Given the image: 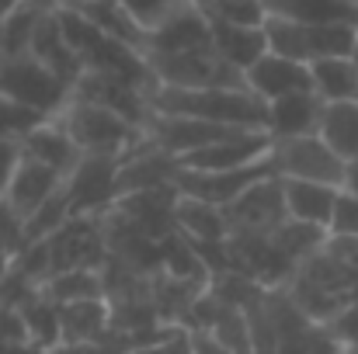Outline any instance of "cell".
I'll return each mask as SVG.
<instances>
[{
    "mask_svg": "<svg viewBox=\"0 0 358 354\" xmlns=\"http://www.w3.org/2000/svg\"><path fill=\"white\" fill-rule=\"evenodd\" d=\"M0 344H31L21 309H17L10 299H3V295H0ZM31 348H35V344H31Z\"/></svg>",
    "mask_w": 358,
    "mask_h": 354,
    "instance_id": "cell-29",
    "label": "cell"
},
{
    "mask_svg": "<svg viewBox=\"0 0 358 354\" xmlns=\"http://www.w3.org/2000/svg\"><path fill=\"white\" fill-rule=\"evenodd\" d=\"M341 191H352V195H358V156L345 163V184H341Z\"/></svg>",
    "mask_w": 358,
    "mask_h": 354,
    "instance_id": "cell-36",
    "label": "cell"
},
{
    "mask_svg": "<svg viewBox=\"0 0 358 354\" xmlns=\"http://www.w3.org/2000/svg\"><path fill=\"white\" fill-rule=\"evenodd\" d=\"M324 101L317 91H299L278 101H268V132L271 139H292V135H313L320 128Z\"/></svg>",
    "mask_w": 358,
    "mask_h": 354,
    "instance_id": "cell-13",
    "label": "cell"
},
{
    "mask_svg": "<svg viewBox=\"0 0 358 354\" xmlns=\"http://www.w3.org/2000/svg\"><path fill=\"white\" fill-rule=\"evenodd\" d=\"M313 91L320 101H358V66L352 56H331V59H313Z\"/></svg>",
    "mask_w": 358,
    "mask_h": 354,
    "instance_id": "cell-19",
    "label": "cell"
},
{
    "mask_svg": "<svg viewBox=\"0 0 358 354\" xmlns=\"http://www.w3.org/2000/svg\"><path fill=\"white\" fill-rule=\"evenodd\" d=\"M28 243H31L28 239V219L10 202L0 198V257L17 260L28 250Z\"/></svg>",
    "mask_w": 358,
    "mask_h": 354,
    "instance_id": "cell-27",
    "label": "cell"
},
{
    "mask_svg": "<svg viewBox=\"0 0 358 354\" xmlns=\"http://www.w3.org/2000/svg\"><path fill=\"white\" fill-rule=\"evenodd\" d=\"M317 135L341 156L355 160L358 156V101H324V115Z\"/></svg>",
    "mask_w": 358,
    "mask_h": 354,
    "instance_id": "cell-20",
    "label": "cell"
},
{
    "mask_svg": "<svg viewBox=\"0 0 358 354\" xmlns=\"http://www.w3.org/2000/svg\"><path fill=\"white\" fill-rule=\"evenodd\" d=\"M327 327L334 330V337H338L345 348H358V295L338 313V320L327 323Z\"/></svg>",
    "mask_w": 358,
    "mask_h": 354,
    "instance_id": "cell-32",
    "label": "cell"
},
{
    "mask_svg": "<svg viewBox=\"0 0 358 354\" xmlns=\"http://www.w3.org/2000/svg\"><path fill=\"white\" fill-rule=\"evenodd\" d=\"M129 354H171V351H167V344L160 341V344H143V348H132Z\"/></svg>",
    "mask_w": 358,
    "mask_h": 354,
    "instance_id": "cell-37",
    "label": "cell"
},
{
    "mask_svg": "<svg viewBox=\"0 0 358 354\" xmlns=\"http://www.w3.org/2000/svg\"><path fill=\"white\" fill-rule=\"evenodd\" d=\"M45 10L31 7V3H14L10 10L0 14V56H24L31 49V35L38 28Z\"/></svg>",
    "mask_w": 358,
    "mask_h": 354,
    "instance_id": "cell-24",
    "label": "cell"
},
{
    "mask_svg": "<svg viewBox=\"0 0 358 354\" xmlns=\"http://www.w3.org/2000/svg\"><path fill=\"white\" fill-rule=\"evenodd\" d=\"M42 295L52 299L56 306L70 302H87V299H105V278L101 267H77V271H59L42 285Z\"/></svg>",
    "mask_w": 358,
    "mask_h": 354,
    "instance_id": "cell-21",
    "label": "cell"
},
{
    "mask_svg": "<svg viewBox=\"0 0 358 354\" xmlns=\"http://www.w3.org/2000/svg\"><path fill=\"white\" fill-rule=\"evenodd\" d=\"M209 45H213V21L195 0H188L167 21L150 28L146 52H192V49H209Z\"/></svg>",
    "mask_w": 358,
    "mask_h": 354,
    "instance_id": "cell-9",
    "label": "cell"
},
{
    "mask_svg": "<svg viewBox=\"0 0 358 354\" xmlns=\"http://www.w3.org/2000/svg\"><path fill=\"white\" fill-rule=\"evenodd\" d=\"M21 316H24V327H28V337L38 351H56L63 344V320H59V306L52 299H45L42 292H35L31 299H24L21 306Z\"/></svg>",
    "mask_w": 358,
    "mask_h": 354,
    "instance_id": "cell-22",
    "label": "cell"
},
{
    "mask_svg": "<svg viewBox=\"0 0 358 354\" xmlns=\"http://www.w3.org/2000/svg\"><path fill=\"white\" fill-rule=\"evenodd\" d=\"M146 101L160 115H188L230 128H264L268 132V101H261L250 87H206V91H181L153 84Z\"/></svg>",
    "mask_w": 358,
    "mask_h": 354,
    "instance_id": "cell-1",
    "label": "cell"
},
{
    "mask_svg": "<svg viewBox=\"0 0 358 354\" xmlns=\"http://www.w3.org/2000/svg\"><path fill=\"white\" fill-rule=\"evenodd\" d=\"M59 320H63V344H91V341H105L112 334L108 299H87V302L59 306Z\"/></svg>",
    "mask_w": 358,
    "mask_h": 354,
    "instance_id": "cell-16",
    "label": "cell"
},
{
    "mask_svg": "<svg viewBox=\"0 0 358 354\" xmlns=\"http://www.w3.org/2000/svg\"><path fill=\"white\" fill-rule=\"evenodd\" d=\"M264 38H268V52H278V56L296 59V63H313L310 24L289 21V17H268L264 21Z\"/></svg>",
    "mask_w": 358,
    "mask_h": 354,
    "instance_id": "cell-25",
    "label": "cell"
},
{
    "mask_svg": "<svg viewBox=\"0 0 358 354\" xmlns=\"http://www.w3.org/2000/svg\"><path fill=\"white\" fill-rule=\"evenodd\" d=\"M56 118L66 125V132L73 135V142L80 146L84 156H91V153L94 156H125L146 142V132L139 125H132L129 118L115 115L105 105L73 98V94Z\"/></svg>",
    "mask_w": 358,
    "mask_h": 354,
    "instance_id": "cell-2",
    "label": "cell"
},
{
    "mask_svg": "<svg viewBox=\"0 0 358 354\" xmlns=\"http://www.w3.org/2000/svg\"><path fill=\"white\" fill-rule=\"evenodd\" d=\"M146 66L153 73V84L164 87H181V91L247 87V77L216 52V45L192 52H146Z\"/></svg>",
    "mask_w": 358,
    "mask_h": 354,
    "instance_id": "cell-3",
    "label": "cell"
},
{
    "mask_svg": "<svg viewBox=\"0 0 358 354\" xmlns=\"http://www.w3.org/2000/svg\"><path fill=\"white\" fill-rule=\"evenodd\" d=\"M174 223H178V233H185L188 239H195V243H223L230 236L227 209L209 205V202H199V198H188V195H178Z\"/></svg>",
    "mask_w": 358,
    "mask_h": 354,
    "instance_id": "cell-17",
    "label": "cell"
},
{
    "mask_svg": "<svg viewBox=\"0 0 358 354\" xmlns=\"http://www.w3.org/2000/svg\"><path fill=\"white\" fill-rule=\"evenodd\" d=\"M282 191H285V209L289 219L299 223H313V226H331L334 205L341 188L334 184H317V181H296V177H282Z\"/></svg>",
    "mask_w": 358,
    "mask_h": 354,
    "instance_id": "cell-14",
    "label": "cell"
},
{
    "mask_svg": "<svg viewBox=\"0 0 358 354\" xmlns=\"http://www.w3.org/2000/svg\"><path fill=\"white\" fill-rule=\"evenodd\" d=\"M324 250L331 257H338L341 264H348V267L358 271V236H327Z\"/></svg>",
    "mask_w": 358,
    "mask_h": 354,
    "instance_id": "cell-33",
    "label": "cell"
},
{
    "mask_svg": "<svg viewBox=\"0 0 358 354\" xmlns=\"http://www.w3.org/2000/svg\"><path fill=\"white\" fill-rule=\"evenodd\" d=\"M213 21V17H209ZM213 45L216 52L237 66L240 73H247L264 52H268V38H264V24H230V21H213Z\"/></svg>",
    "mask_w": 358,
    "mask_h": 354,
    "instance_id": "cell-15",
    "label": "cell"
},
{
    "mask_svg": "<svg viewBox=\"0 0 358 354\" xmlns=\"http://www.w3.org/2000/svg\"><path fill=\"white\" fill-rule=\"evenodd\" d=\"M119 163L122 156H84L66 177L73 216H101L119 202Z\"/></svg>",
    "mask_w": 358,
    "mask_h": 354,
    "instance_id": "cell-8",
    "label": "cell"
},
{
    "mask_svg": "<svg viewBox=\"0 0 358 354\" xmlns=\"http://www.w3.org/2000/svg\"><path fill=\"white\" fill-rule=\"evenodd\" d=\"M70 94H73V87L63 77H56L45 63H38L31 52L0 56V98L56 118L66 108Z\"/></svg>",
    "mask_w": 358,
    "mask_h": 354,
    "instance_id": "cell-4",
    "label": "cell"
},
{
    "mask_svg": "<svg viewBox=\"0 0 358 354\" xmlns=\"http://www.w3.org/2000/svg\"><path fill=\"white\" fill-rule=\"evenodd\" d=\"M355 3H358V0H355Z\"/></svg>",
    "mask_w": 358,
    "mask_h": 354,
    "instance_id": "cell-40",
    "label": "cell"
},
{
    "mask_svg": "<svg viewBox=\"0 0 358 354\" xmlns=\"http://www.w3.org/2000/svg\"><path fill=\"white\" fill-rule=\"evenodd\" d=\"M49 115L28 108V105H17V101H7L0 98V139H24L31 128H38Z\"/></svg>",
    "mask_w": 358,
    "mask_h": 354,
    "instance_id": "cell-28",
    "label": "cell"
},
{
    "mask_svg": "<svg viewBox=\"0 0 358 354\" xmlns=\"http://www.w3.org/2000/svg\"><path fill=\"white\" fill-rule=\"evenodd\" d=\"M63 174L59 170H52V167H45V163H38V160H21V167H17V174H14V181H10V188H7V195H3V202H10L24 219L28 216H35L38 212V205H45L59 188H63Z\"/></svg>",
    "mask_w": 358,
    "mask_h": 354,
    "instance_id": "cell-12",
    "label": "cell"
},
{
    "mask_svg": "<svg viewBox=\"0 0 358 354\" xmlns=\"http://www.w3.org/2000/svg\"><path fill=\"white\" fill-rule=\"evenodd\" d=\"M21 160H24L21 142L17 139H0V198L7 195V188H10L17 167H21Z\"/></svg>",
    "mask_w": 358,
    "mask_h": 354,
    "instance_id": "cell-31",
    "label": "cell"
},
{
    "mask_svg": "<svg viewBox=\"0 0 358 354\" xmlns=\"http://www.w3.org/2000/svg\"><path fill=\"white\" fill-rule=\"evenodd\" d=\"M271 163L278 177H296V181H317V184H345V163L317 132L313 135H292V139H275L271 146Z\"/></svg>",
    "mask_w": 358,
    "mask_h": 354,
    "instance_id": "cell-5",
    "label": "cell"
},
{
    "mask_svg": "<svg viewBox=\"0 0 358 354\" xmlns=\"http://www.w3.org/2000/svg\"><path fill=\"white\" fill-rule=\"evenodd\" d=\"M24 3H31L38 10H66V7H80L84 0H24Z\"/></svg>",
    "mask_w": 358,
    "mask_h": 354,
    "instance_id": "cell-35",
    "label": "cell"
},
{
    "mask_svg": "<svg viewBox=\"0 0 358 354\" xmlns=\"http://www.w3.org/2000/svg\"><path fill=\"white\" fill-rule=\"evenodd\" d=\"M327 230L324 226H313V223H299V219H289L285 226H278L275 233L268 236L271 243H275V250L292 264V267H299L306 257H313L317 250H324V243H327Z\"/></svg>",
    "mask_w": 358,
    "mask_h": 354,
    "instance_id": "cell-23",
    "label": "cell"
},
{
    "mask_svg": "<svg viewBox=\"0 0 358 354\" xmlns=\"http://www.w3.org/2000/svg\"><path fill=\"white\" fill-rule=\"evenodd\" d=\"M192 348H195V354H234L230 348H223L209 330H199V327L192 330Z\"/></svg>",
    "mask_w": 358,
    "mask_h": 354,
    "instance_id": "cell-34",
    "label": "cell"
},
{
    "mask_svg": "<svg viewBox=\"0 0 358 354\" xmlns=\"http://www.w3.org/2000/svg\"><path fill=\"white\" fill-rule=\"evenodd\" d=\"M243 77H247V87L261 101H278V98H289L299 91H313L310 63H296V59H285L278 52H264Z\"/></svg>",
    "mask_w": 358,
    "mask_h": 354,
    "instance_id": "cell-10",
    "label": "cell"
},
{
    "mask_svg": "<svg viewBox=\"0 0 358 354\" xmlns=\"http://www.w3.org/2000/svg\"><path fill=\"white\" fill-rule=\"evenodd\" d=\"M352 59H355V66H358V49H355V56H352Z\"/></svg>",
    "mask_w": 358,
    "mask_h": 354,
    "instance_id": "cell-39",
    "label": "cell"
},
{
    "mask_svg": "<svg viewBox=\"0 0 358 354\" xmlns=\"http://www.w3.org/2000/svg\"><path fill=\"white\" fill-rule=\"evenodd\" d=\"M341 354H358V348H341Z\"/></svg>",
    "mask_w": 358,
    "mask_h": 354,
    "instance_id": "cell-38",
    "label": "cell"
},
{
    "mask_svg": "<svg viewBox=\"0 0 358 354\" xmlns=\"http://www.w3.org/2000/svg\"><path fill=\"white\" fill-rule=\"evenodd\" d=\"M285 223H289V209H285V191L278 174L257 181L234 205H227L230 236H271Z\"/></svg>",
    "mask_w": 358,
    "mask_h": 354,
    "instance_id": "cell-6",
    "label": "cell"
},
{
    "mask_svg": "<svg viewBox=\"0 0 358 354\" xmlns=\"http://www.w3.org/2000/svg\"><path fill=\"white\" fill-rule=\"evenodd\" d=\"M331 236H358V195L352 191H341L338 195V205H334V216H331Z\"/></svg>",
    "mask_w": 358,
    "mask_h": 354,
    "instance_id": "cell-30",
    "label": "cell"
},
{
    "mask_svg": "<svg viewBox=\"0 0 358 354\" xmlns=\"http://www.w3.org/2000/svg\"><path fill=\"white\" fill-rule=\"evenodd\" d=\"M275 174V163L271 156L261 160V163H250V167H240V170H188L178 163V177H174V188L178 195H188V198H199V202H209V205H234L247 188H254L257 181L271 177Z\"/></svg>",
    "mask_w": 358,
    "mask_h": 354,
    "instance_id": "cell-7",
    "label": "cell"
},
{
    "mask_svg": "<svg viewBox=\"0 0 358 354\" xmlns=\"http://www.w3.org/2000/svg\"><path fill=\"white\" fill-rule=\"evenodd\" d=\"M21 149L28 160H38L52 170H59L63 177L73 174V167L84 160L80 146L73 142V135L66 132V125L59 118H45L38 128H31L24 139H21Z\"/></svg>",
    "mask_w": 358,
    "mask_h": 354,
    "instance_id": "cell-11",
    "label": "cell"
},
{
    "mask_svg": "<svg viewBox=\"0 0 358 354\" xmlns=\"http://www.w3.org/2000/svg\"><path fill=\"white\" fill-rule=\"evenodd\" d=\"M268 17H289L303 24L324 21H358L355 0H261Z\"/></svg>",
    "mask_w": 358,
    "mask_h": 354,
    "instance_id": "cell-18",
    "label": "cell"
},
{
    "mask_svg": "<svg viewBox=\"0 0 358 354\" xmlns=\"http://www.w3.org/2000/svg\"><path fill=\"white\" fill-rule=\"evenodd\" d=\"M70 219H73V202H70V191H66V181H63V188H59L45 205H38L35 216H28V239H31V243L52 239Z\"/></svg>",
    "mask_w": 358,
    "mask_h": 354,
    "instance_id": "cell-26",
    "label": "cell"
}]
</instances>
